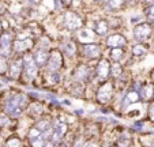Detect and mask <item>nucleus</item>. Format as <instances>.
I'll return each mask as SVG.
<instances>
[{"mask_svg":"<svg viewBox=\"0 0 154 147\" xmlns=\"http://www.w3.org/2000/svg\"><path fill=\"white\" fill-rule=\"evenodd\" d=\"M68 133V123L60 117H56L52 124V133H51V142L53 144H59L61 140L66 139Z\"/></svg>","mask_w":154,"mask_h":147,"instance_id":"obj_2","label":"nucleus"},{"mask_svg":"<svg viewBox=\"0 0 154 147\" xmlns=\"http://www.w3.org/2000/svg\"><path fill=\"white\" fill-rule=\"evenodd\" d=\"M94 2H101V0H94Z\"/></svg>","mask_w":154,"mask_h":147,"instance_id":"obj_40","label":"nucleus"},{"mask_svg":"<svg viewBox=\"0 0 154 147\" xmlns=\"http://www.w3.org/2000/svg\"><path fill=\"white\" fill-rule=\"evenodd\" d=\"M150 81H151V82H153V83H154V69H153V71L150 72Z\"/></svg>","mask_w":154,"mask_h":147,"instance_id":"obj_37","label":"nucleus"},{"mask_svg":"<svg viewBox=\"0 0 154 147\" xmlns=\"http://www.w3.org/2000/svg\"><path fill=\"white\" fill-rule=\"evenodd\" d=\"M132 34H134L135 40L139 41V42L142 44L143 41L149 40V38H150V35L153 34V27H151V25H150V23H147V22L138 23L137 26L134 27Z\"/></svg>","mask_w":154,"mask_h":147,"instance_id":"obj_9","label":"nucleus"},{"mask_svg":"<svg viewBox=\"0 0 154 147\" xmlns=\"http://www.w3.org/2000/svg\"><path fill=\"white\" fill-rule=\"evenodd\" d=\"M123 4H124V0H106L105 8L109 11H113V10H119L120 7H123Z\"/></svg>","mask_w":154,"mask_h":147,"instance_id":"obj_26","label":"nucleus"},{"mask_svg":"<svg viewBox=\"0 0 154 147\" xmlns=\"http://www.w3.org/2000/svg\"><path fill=\"white\" fill-rule=\"evenodd\" d=\"M26 113L30 116V117L38 120V118H41V117L45 116V106H44V104L40 102V101H32L30 105L27 106Z\"/></svg>","mask_w":154,"mask_h":147,"instance_id":"obj_16","label":"nucleus"},{"mask_svg":"<svg viewBox=\"0 0 154 147\" xmlns=\"http://www.w3.org/2000/svg\"><path fill=\"white\" fill-rule=\"evenodd\" d=\"M131 144H132V139H131V136L120 135L119 139L116 140V143H115V147H131Z\"/></svg>","mask_w":154,"mask_h":147,"instance_id":"obj_25","label":"nucleus"},{"mask_svg":"<svg viewBox=\"0 0 154 147\" xmlns=\"http://www.w3.org/2000/svg\"><path fill=\"white\" fill-rule=\"evenodd\" d=\"M12 44H14V35L11 32L4 30L0 34V55L4 57H10L12 51Z\"/></svg>","mask_w":154,"mask_h":147,"instance_id":"obj_8","label":"nucleus"},{"mask_svg":"<svg viewBox=\"0 0 154 147\" xmlns=\"http://www.w3.org/2000/svg\"><path fill=\"white\" fill-rule=\"evenodd\" d=\"M3 147H25L23 140L17 135H11L7 138V140L3 143Z\"/></svg>","mask_w":154,"mask_h":147,"instance_id":"obj_21","label":"nucleus"},{"mask_svg":"<svg viewBox=\"0 0 154 147\" xmlns=\"http://www.w3.org/2000/svg\"><path fill=\"white\" fill-rule=\"evenodd\" d=\"M89 139L85 135H76L71 142V147H85Z\"/></svg>","mask_w":154,"mask_h":147,"instance_id":"obj_28","label":"nucleus"},{"mask_svg":"<svg viewBox=\"0 0 154 147\" xmlns=\"http://www.w3.org/2000/svg\"><path fill=\"white\" fill-rule=\"evenodd\" d=\"M109 57H111L112 63H120L123 57H124V49L123 48H112L109 51Z\"/></svg>","mask_w":154,"mask_h":147,"instance_id":"obj_22","label":"nucleus"},{"mask_svg":"<svg viewBox=\"0 0 154 147\" xmlns=\"http://www.w3.org/2000/svg\"><path fill=\"white\" fill-rule=\"evenodd\" d=\"M30 102L32 101L29 100V97L23 93L12 94L3 102V113H6L12 120H17V118L22 117V115L26 112Z\"/></svg>","mask_w":154,"mask_h":147,"instance_id":"obj_1","label":"nucleus"},{"mask_svg":"<svg viewBox=\"0 0 154 147\" xmlns=\"http://www.w3.org/2000/svg\"><path fill=\"white\" fill-rule=\"evenodd\" d=\"M123 74V66L120 63H112L111 64V76L115 79H119Z\"/></svg>","mask_w":154,"mask_h":147,"instance_id":"obj_27","label":"nucleus"},{"mask_svg":"<svg viewBox=\"0 0 154 147\" xmlns=\"http://www.w3.org/2000/svg\"><path fill=\"white\" fill-rule=\"evenodd\" d=\"M131 52H132V55L134 56H143L147 53V48H146L143 44H137V45H134L132 48H131Z\"/></svg>","mask_w":154,"mask_h":147,"instance_id":"obj_29","label":"nucleus"},{"mask_svg":"<svg viewBox=\"0 0 154 147\" xmlns=\"http://www.w3.org/2000/svg\"><path fill=\"white\" fill-rule=\"evenodd\" d=\"M78 41H81V42L83 44H94V41L97 40V33L93 32L91 29H81L78 32Z\"/></svg>","mask_w":154,"mask_h":147,"instance_id":"obj_18","label":"nucleus"},{"mask_svg":"<svg viewBox=\"0 0 154 147\" xmlns=\"http://www.w3.org/2000/svg\"><path fill=\"white\" fill-rule=\"evenodd\" d=\"M47 75L49 76V82H51L52 84L60 83V81H61L60 72H47Z\"/></svg>","mask_w":154,"mask_h":147,"instance_id":"obj_32","label":"nucleus"},{"mask_svg":"<svg viewBox=\"0 0 154 147\" xmlns=\"http://www.w3.org/2000/svg\"><path fill=\"white\" fill-rule=\"evenodd\" d=\"M49 51L45 48H40L37 51H34L33 53V59H34L35 64H37L38 68H44V67L48 66V60H49Z\"/></svg>","mask_w":154,"mask_h":147,"instance_id":"obj_17","label":"nucleus"},{"mask_svg":"<svg viewBox=\"0 0 154 147\" xmlns=\"http://www.w3.org/2000/svg\"><path fill=\"white\" fill-rule=\"evenodd\" d=\"M127 44V40L123 34H119V33H115V34H111L106 38V45L108 48H123V46Z\"/></svg>","mask_w":154,"mask_h":147,"instance_id":"obj_19","label":"nucleus"},{"mask_svg":"<svg viewBox=\"0 0 154 147\" xmlns=\"http://www.w3.org/2000/svg\"><path fill=\"white\" fill-rule=\"evenodd\" d=\"M8 66H10L8 57H4V56L0 55V75H6L8 72Z\"/></svg>","mask_w":154,"mask_h":147,"instance_id":"obj_31","label":"nucleus"},{"mask_svg":"<svg viewBox=\"0 0 154 147\" xmlns=\"http://www.w3.org/2000/svg\"><path fill=\"white\" fill-rule=\"evenodd\" d=\"M142 102H150L154 98V83L151 81H146L140 83V87L138 90Z\"/></svg>","mask_w":154,"mask_h":147,"instance_id":"obj_12","label":"nucleus"},{"mask_svg":"<svg viewBox=\"0 0 154 147\" xmlns=\"http://www.w3.org/2000/svg\"><path fill=\"white\" fill-rule=\"evenodd\" d=\"M72 81L86 84L94 81V71H91V68L87 64H78L72 71Z\"/></svg>","mask_w":154,"mask_h":147,"instance_id":"obj_5","label":"nucleus"},{"mask_svg":"<svg viewBox=\"0 0 154 147\" xmlns=\"http://www.w3.org/2000/svg\"><path fill=\"white\" fill-rule=\"evenodd\" d=\"M85 147H102V146H101V144H100L97 140H94V139H89Z\"/></svg>","mask_w":154,"mask_h":147,"instance_id":"obj_34","label":"nucleus"},{"mask_svg":"<svg viewBox=\"0 0 154 147\" xmlns=\"http://www.w3.org/2000/svg\"><path fill=\"white\" fill-rule=\"evenodd\" d=\"M8 78L12 79V81H19L23 75V59L22 57H17L12 59L10 61L8 66Z\"/></svg>","mask_w":154,"mask_h":147,"instance_id":"obj_10","label":"nucleus"},{"mask_svg":"<svg viewBox=\"0 0 154 147\" xmlns=\"http://www.w3.org/2000/svg\"><path fill=\"white\" fill-rule=\"evenodd\" d=\"M12 124V118L8 117L6 113H0V130H4V128H10Z\"/></svg>","mask_w":154,"mask_h":147,"instance_id":"obj_30","label":"nucleus"},{"mask_svg":"<svg viewBox=\"0 0 154 147\" xmlns=\"http://www.w3.org/2000/svg\"><path fill=\"white\" fill-rule=\"evenodd\" d=\"M63 23H64V27L70 32H76V30H81L82 29V25H83V20L82 18L79 17L76 12H66L63 15Z\"/></svg>","mask_w":154,"mask_h":147,"instance_id":"obj_7","label":"nucleus"},{"mask_svg":"<svg viewBox=\"0 0 154 147\" xmlns=\"http://www.w3.org/2000/svg\"><path fill=\"white\" fill-rule=\"evenodd\" d=\"M30 2H33L34 4H37V3H40V0H30Z\"/></svg>","mask_w":154,"mask_h":147,"instance_id":"obj_38","label":"nucleus"},{"mask_svg":"<svg viewBox=\"0 0 154 147\" xmlns=\"http://www.w3.org/2000/svg\"><path fill=\"white\" fill-rule=\"evenodd\" d=\"M143 4H150V6H153L154 4V0H140Z\"/></svg>","mask_w":154,"mask_h":147,"instance_id":"obj_36","label":"nucleus"},{"mask_svg":"<svg viewBox=\"0 0 154 147\" xmlns=\"http://www.w3.org/2000/svg\"><path fill=\"white\" fill-rule=\"evenodd\" d=\"M113 95H115V84L111 81L102 82L96 90V100L101 105L109 104L112 101Z\"/></svg>","mask_w":154,"mask_h":147,"instance_id":"obj_4","label":"nucleus"},{"mask_svg":"<svg viewBox=\"0 0 154 147\" xmlns=\"http://www.w3.org/2000/svg\"><path fill=\"white\" fill-rule=\"evenodd\" d=\"M82 53H83L85 59L87 60H94L98 59L101 55V48L98 44H83L82 45Z\"/></svg>","mask_w":154,"mask_h":147,"instance_id":"obj_15","label":"nucleus"},{"mask_svg":"<svg viewBox=\"0 0 154 147\" xmlns=\"http://www.w3.org/2000/svg\"><path fill=\"white\" fill-rule=\"evenodd\" d=\"M139 101H140L139 93H138L137 90H134L132 87H131V89L124 94V97L122 98L120 109H122V110H125L128 106H130V105H134V104H137V102H139Z\"/></svg>","mask_w":154,"mask_h":147,"instance_id":"obj_14","label":"nucleus"},{"mask_svg":"<svg viewBox=\"0 0 154 147\" xmlns=\"http://www.w3.org/2000/svg\"><path fill=\"white\" fill-rule=\"evenodd\" d=\"M150 147H154V142H153V143H151V144H150Z\"/></svg>","mask_w":154,"mask_h":147,"instance_id":"obj_39","label":"nucleus"},{"mask_svg":"<svg viewBox=\"0 0 154 147\" xmlns=\"http://www.w3.org/2000/svg\"><path fill=\"white\" fill-rule=\"evenodd\" d=\"M111 61L108 59H100L94 68V81L98 82H106L109 75H111Z\"/></svg>","mask_w":154,"mask_h":147,"instance_id":"obj_6","label":"nucleus"},{"mask_svg":"<svg viewBox=\"0 0 154 147\" xmlns=\"http://www.w3.org/2000/svg\"><path fill=\"white\" fill-rule=\"evenodd\" d=\"M57 2H60L64 7H70L72 4V0H57Z\"/></svg>","mask_w":154,"mask_h":147,"instance_id":"obj_35","label":"nucleus"},{"mask_svg":"<svg viewBox=\"0 0 154 147\" xmlns=\"http://www.w3.org/2000/svg\"><path fill=\"white\" fill-rule=\"evenodd\" d=\"M109 30V23L105 19H100L96 22V33L98 35H105Z\"/></svg>","mask_w":154,"mask_h":147,"instance_id":"obj_23","label":"nucleus"},{"mask_svg":"<svg viewBox=\"0 0 154 147\" xmlns=\"http://www.w3.org/2000/svg\"><path fill=\"white\" fill-rule=\"evenodd\" d=\"M63 55L59 49H53L49 53V60H48L47 71L48 72H59V69L63 67Z\"/></svg>","mask_w":154,"mask_h":147,"instance_id":"obj_11","label":"nucleus"},{"mask_svg":"<svg viewBox=\"0 0 154 147\" xmlns=\"http://www.w3.org/2000/svg\"><path fill=\"white\" fill-rule=\"evenodd\" d=\"M68 91H70V94L74 95V97L81 98V97H83V94H85V84L78 83V82H74L72 81L71 86L68 87Z\"/></svg>","mask_w":154,"mask_h":147,"instance_id":"obj_20","label":"nucleus"},{"mask_svg":"<svg viewBox=\"0 0 154 147\" xmlns=\"http://www.w3.org/2000/svg\"><path fill=\"white\" fill-rule=\"evenodd\" d=\"M33 45H34V42H33V40H32L30 37L22 38V40L17 38V40H14V44H12V49H14V52L25 55V53L30 52V49L33 48Z\"/></svg>","mask_w":154,"mask_h":147,"instance_id":"obj_13","label":"nucleus"},{"mask_svg":"<svg viewBox=\"0 0 154 147\" xmlns=\"http://www.w3.org/2000/svg\"><path fill=\"white\" fill-rule=\"evenodd\" d=\"M22 59H23V79L26 82H33L35 81V78L38 76V67L35 64L34 59H33V53L27 52L25 55H22Z\"/></svg>","mask_w":154,"mask_h":147,"instance_id":"obj_3","label":"nucleus"},{"mask_svg":"<svg viewBox=\"0 0 154 147\" xmlns=\"http://www.w3.org/2000/svg\"><path fill=\"white\" fill-rule=\"evenodd\" d=\"M146 17H147V19L150 22H154V4L146 10Z\"/></svg>","mask_w":154,"mask_h":147,"instance_id":"obj_33","label":"nucleus"},{"mask_svg":"<svg viewBox=\"0 0 154 147\" xmlns=\"http://www.w3.org/2000/svg\"><path fill=\"white\" fill-rule=\"evenodd\" d=\"M63 52L66 56L72 57L76 53V44L74 42V41H67L66 44H63Z\"/></svg>","mask_w":154,"mask_h":147,"instance_id":"obj_24","label":"nucleus"}]
</instances>
